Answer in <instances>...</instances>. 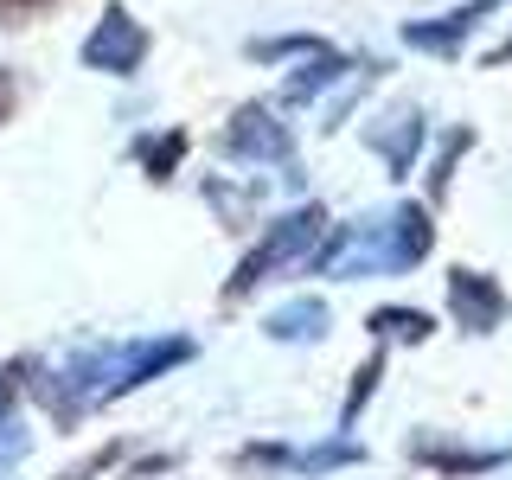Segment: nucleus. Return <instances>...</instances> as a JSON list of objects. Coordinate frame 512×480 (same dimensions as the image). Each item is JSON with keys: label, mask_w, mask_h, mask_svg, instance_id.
Instances as JSON below:
<instances>
[{"label": "nucleus", "mask_w": 512, "mask_h": 480, "mask_svg": "<svg viewBox=\"0 0 512 480\" xmlns=\"http://www.w3.org/2000/svg\"><path fill=\"white\" fill-rule=\"evenodd\" d=\"M13 109H20V77H13L7 64H0V128L13 122Z\"/></svg>", "instance_id": "nucleus-26"}, {"label": "nucleus", "mask_w": 512, "mask_h": 480, "mask_svg": "<svg viewBox=\"0 0 512 480\" xmlns=\"http://www.w3.org/2000/svg\"><path fill=\"white\" fill-rule=\"evenodd\" d=\"M378 71L384 64L378 58H352V71H346V84L327 96V109H320V135H340V122L352 116V109H359V96L378 84Z\"/></svg>", "instance_id": "nucleus-16"}, {"label": "nucleus", "mask_w": 512, "mask_h": 480, "mask_svg": "<svg viewBox=\"0 0 512 480\" xmlns=\"http://www.w3.org/2000/svg\"><path fill=\"white\" fill-rule=\"evenodd\" d=\"M352 58H359V52H340V45H327V52L301 58L295 71L282 77V96H276V109H308V103H320V96H333V90L346 84Z\"/></svg>", "instance_id": "nucleus-11"}, {"label": "nucleus", "mask_w": 512, "mask_h": 480, "mask_svg": "<svg viewBox=\"0 0 512 480\" xmlns=\"http://www.w3.org/2000/svg\"><path fill=\"white\" fill-rule=\"evenodd\" d=\"M436 256V212L423 199H397L391 212H365L352 224H327V237L301 269L327 282H365V276H410Z\"/></svg>", "instance_id": "nucleus-2"}, {"label": "nucleus", "mask_w": 512, "mask_h": 480, "mask_svg": "<svg viewBox=\"0 0 512 480\" xmlns=\"http://www.w3.org/2000/svg\"><path fill=\"white\" fill-rule=\"evenodd\" d=\"M244 52L256 64H301V58L327 52V39H314V32H263V39H250Z\"/></svg>", "instance_id": "nucleus-20"}, {"label": "nucleus", "mask_w": 512, "mask_h": 480, "mask_svg": "<svg viewBox=\"0 0 512 480\" xmlns=\"http://www.w3.org/2000/svg\"><path fill=\"white\" fill-rule=\"evenodd\" d=\"M487 13H500V0H461V7H448V13H423V20H404V32L397 39L410 45V52H423V58H461V45L480 32V20Z\"/></svg>", "instance_id": "nucleus-7"}, {"label": "nucleus", "mask_w": 512, "mask_h": 480, "mask_svg": "<svg viewBox=\"0 0 512 480\" xmlns=\"http://www.w3.org/2000/svg\"><path fill=\"white\" fill-rule=\"evenodd\" d=\"M231 474H244V480H288L295 474V442H244V448H231Z\"/></svg>", "instance_id": "nucleus-19"}, {"label": "nucleus", "mask_w": 512, "mask_h": 480, "mask_svg": "<svg viewBox=\"0 0 512 480\" xmlns=\"http://www.w3.org/2000/svg\"><path fill=\"white\" fill-rule=\"evenodd\" d=\"M26 455H32V429L20 423V416H7V423H0V480L20 468Z\"/></svg>", "instance_id": "nucleus-22"}, {"label": "nucleus", "mask_w": 512, "mask_h": 480, "mask_svg": "<svg viewBox=\"0 0 512 480\" xmlns=\"http://www.w3.org/2000/svg\"><path fill=\"white\" fill-rule=\"evenodd\" d=\"M359 461H365V448L352 442V436H327V442H308V448H295V474H301V480H320V474L359 468Z\"/></svg>", "instance_id": "nucleus-18"}, {"label": "nucleus", "mask_w": 512, "mask_h": 480, "mask_svg": "<svg viewBox=\"0 0 512 480\" xmlns=\"http://www.w3.org/2000/svg\"><path fill=\"white\" fill-rule=\"evenodd\" d=\"M404 455L416 468L442 474V480H474V474H500L512 461V448H474V442H455V436H429V429H416L404 442Z\"/></svg>", "instance_id": "nucleus-9"}, {"label": "nucleus", "mask_w": 512, "mask_h": 480, "mask_svg": "<svg viewBox=\"0 0 512 480\" xmlns=\"http://www.w3.org/2000/svg\"><path fill=\"white\" fill-rule=\"evenodd\" d=\"M359 141L384 160V173H391V180H410V173H416V154H423V141H429V122H423V109H416V103H397V109H384V116L365 122Z\"/></svg>", "instance_id": "nucleus-8"}, {"label": "nucleus", "mask_w": 512, "mask_h": 480, "mask_svg": "<svg viewBox=\"0 0 512 480\" xmlns=\"http://www.w3.org/2000/svg\"><path fill=\"white\" fill-rule=\"evenodd\" d=\"M180 468V448H154V455H135L122 468V480H160V474H173Z\"/></svg>", "instance_id": "nucleus-23"}, {"label": "nucleus", "mask_w": 512, "mask_h": 480, "mask_svg": "<svg viewBox=\"0 0 512 480\" xmlns=\"http://www.w3.org/2000/svg\"><path fill=\"white\" fill-rule=\"evenodd\" d=\"M148 26L135 20L128 7H103L96 13V26L84 32V71H96V77H135L141 64H148Z\"/></svg>", "instance_id": "nucleus-6"}, {"label": "nucleus", "mask_w": 512, "mask_h": 480, "mask_svg": "<svg viewBox=\"0 0 512 480\" xmlns=\"http://www.w3.org/2000/svg\"><path fill=\"white\" fill-rule=\"evenodd\" d=\"M384 346H372L359 359V372H352V384H346V404H340V429H333V436H352V429H359V416H365V404H372L378 397V384H384Z\"/></svg>", "instance_id": "nucleus-17"}, {"label": "nucleus", "mask_w": 512, "mask_h": 480, "mask_svg": "<svg viewBox=\"0 0 512 480\" xmlns=\"http://www.w3.org/2000/svg\"><path fill=\"white\" fill-rule=\"evenodd\" d=\"M45 7H58V0H0V26H26L32 13H45Z\"/></svg>", "instance_id": "nucleus-25"}, {"label": "nucleus", "mask_w": 512, "mask_h": 480, "mask_svg": "<svg viewBox=\"0 0 512 480\" xmlns=\"http://www.w3.org/2000/svg\"><path fill=\"white\" fill-rule=\"evenodd\" d=\"M327 333H333V314L320 295H288L282 308L263 314V340H276V346H320Z\"/></svg>", "instance_id": "nucleus-12"}, {"label": "nucleus", "mask_w": 512, "mask_h": 480, "mask_svg": "<svg viewBox=\"0 0 512 480\" xmlns=\"http://www.w3.org/2000/svg\"><path fill=\"white\" fill-rule=\"evenodd\" d=\"M20 397H26V359H13V365H0V423L20 416Z\"/></svg>", "instance_id": "nucleus-24"}, {"label": "nucleus", "mask_w": 512, "mask_h": 480, "mask_svg": "<svg viewBox=\"0 0 512 480\" xmlns=\"http://www.w3.org/2000/svg\"><path fill=\"white\" fill-rule=\"evenodd\" d=\"M199 359L192 333H141V340H84L64 359H32L26 352V397L52 416L58 429H77L84 416L122 404L128 391L167 378L173 365Z\"/></svg>", "instance_id": "nucleus-1"}, {"label": "nucleus", "mask_w": 512, "mask_h": 480, "mask_svg": "<svg viewBox=\"0 0 512 480\" xmlns=\"http://www.w3.org/2000/svg\"><path fill=\"white\" fill-rule=\"evenodd\" d=\"M218 154L237 167H295V128L276 103H237L218 128Z\"/></svg>", "instance_id": "nucleus-4"}, {"label": "nucleus", "mask_w": 512, "mask_h": 480, "mask_svg": "<svg viewBox=\"0 0 512 480\" xmlns=\"http://www.w3.org/2000/svg\"><path fill=\"white\" fill-rule=\"evenodd\" d=\"M442 301H448V320H455L468 340L500 333L506 314H512V295L500 288V276H480V269H468V263H448L442 269Z\"/></svg>", "instance_id": "nucleus-5"}, {"label": "nucleus", "mask_w": 512, "mask_h": 480, "mask_svg": "<svg viewBox=\"0 0 512 480\" xmlns=\"http://www.w3.org/2000/svg\"><path fill=\"white\" fill-rule=\"evenodd\" d=\"M442 320L423 314V308H404V301H384V308L365 314V333H372V346H429L436 340Z\"/></svg>", "instance_id": "nucleus-14"}, {"label": "nucleus", "mask_w": 512, "mask_h": 480, "mask_svg": "<svg viewBox=\"0 0 512 480\" xmlns=\"http://www.w3.org/2000/svg\"><path fill=\"white\" fill-rule=\"evenodd\" d=\"M506 64H512V32H506V39L487 52V71H506Z\"/></svg>", "instance_id": "nucleus-27"}, {"label": "nucleus", "mask_w": 512, "mask_h": 480, "mask_svg": "<svg viewBox=\"0 0 512 480\" xmlns=\"http://www.w3.org/2000/svg\"><path fill=\"white\" fill-rule=\"evenodd\" d=\"M474 128L468 122H442V135H436V148H429V167H423V192H429V212L436 205H448V192H455V173H461V160L474 154Z\"/></svg>", "instance_id": "nucleus-13"}, {"label": "nucleus", "mask_w": 512, "mask_h": 480, "mask_svg": "<svg viewBox=\"0 0 512 480\" xmlns=\"http://www.w3.org/2000/svg\"><path fill=\"white\" fill-rule=\"evenodd\" d=\"M128 455H135V448H128V436H109V442H96L84 461H71V468H58V480H103L109 468H122Z\"/></svg>", "instance_id": "nucleus-21"}, {"label": "nucleus", "mask_w": 512, "mask_h": 480, "mask_svg": "<svg viewBox=\"0 0 512 480\" xmlns=\"http://www.w3.org/2000/svg\"><path fill=\"white\" fill-rule=\"evenodd\" d=\"M199 199L231 237H244V231H256V218H263V205H269V180H256V173H205Z\"/></svg>", "instance_id": "nucleus-10"}, {"label": "nucleus", "mask_w": 512, "mask_h": 480, "mask_svg": "<svg viewBox=\"0 0 512 480\" xmlns=\"http://www.w3.org/2000/svg\"><path fill=\"white\" fill-rule=\"evenodd\" d=\"M327 205L320 199H301V205H288L282 218H269L263 231H256V244L237 256V269L224 276V288H218V301L224 308H237V301H250L263 282H276L282 269H301L314 256V244L327 237Z\"/></svg>", "instance_id": "nucleus-3"}, {"label": "nucleus", "mask_w": 512, "mask_h": 480, "mask_svg": "<svg viewBox=\"0 0 512 480\" xmlns=\"http://www.w3.org/2000/svg\"><path fill=\"white\" fill-rule=\"evenodd\" d=\"M186 154H192V135H186V128L135 135V167L148 173V186H173V180H180V167H186Z\"/></svg>", "instance_id": "nucleus-15"}]
</instances>
